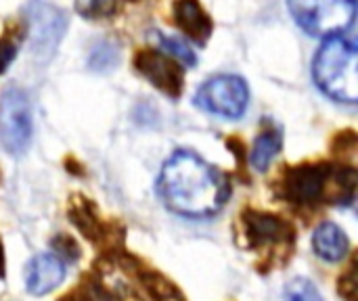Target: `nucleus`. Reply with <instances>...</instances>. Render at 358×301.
Returning <instances> with one entry per match:
<instances>
[{
    "mask_svg": "<svg viewBox=\"0 0 358 301\" xmlns=\"http://www.w3.org/2000/svg\"><path fill=\"white\" fill-rule=\"evenodd\" d=\"M15 54H17V46L10 40L0 38V73H4L8 69V65L13 63Z\"/></svg>",
    "mask_w": 358,
    "mask_h": 301,
    "instance_id": "obj_21",
    "label": "nucleus"
},
{
    "mask_svg": "<svg viewBox=\"0 0 358 301\" xmlns=\"http://www.w3.org/2000/svg\"><path fill=\"white\" fill-rule=\"evenodd\" d=\"M340 295L346 301H357V270L355 264L346 277L340 279Z\"/></svg>",
    "mask_w": 358,
    "mask_h": 301,
    "instance_id": "obj_20",
    "label": "nucleus"
},
{
    "mask_svg": "<svg viewBox=\"0 0 358 301\" xmlns=\"http://www.w3.org/2000/svg\"><path fill=\"white\" fill-rule=\"evenodd\" d=\"M195 103L208 113L239 119L248 109L250 90L243 78L233 73H220L201 84L195 94Z\"/></svg>",
    "mask_w": 358,
    "mask_h": 301,
    "instance_id": "obj_4",
    "label": "nucleus"
},
{
    "mask_svg": "<svg viewBox=\"0 0 358 301\" xmlns=\"http://www.w3.org/2000/svg\"><path fill=\"white\" fill-rule=\"evenodd\" d=\"M174 21L197 44H206L212 34L210 15L201 8L199 0H176L174 2Z\"/></svg>",
    "mask_w": 358,
    "mask_h": 301,
    "instance_id": "obj_10",
    "label": "nucleus"
},
{
    "mask_svg": "<svg viewBox=\"0 0 358 301\" xmlns=\"http://www.w3.org/2000/svg\"><path fill=\"white\" fill-rule=\"evenodd\" d=\"M348 237L336 222H321L313 235V249L325 262H342L348 254Z\"/></svg>",
    "mask_w": 358,
    "mask_h": 301,
    "instance_id": "obj_12",
    "label": "nucleus"
},
{
    "mask_svg": "<svg viewBox=\"0 0 358 301\" xmlns=\"http://www.w3.org/2000/svg\"><path fill=\"white\" fill-rule=\"evenodd\" d=\"M76 10L86 19L109 17L115 10V0H76Z\"/></svg>",
    "mask_w": 358,
    "mask_h": 301,
    "instance_id": "obj_17",
    "label": "nucleus"
},
{
    "mask_svg": "<svg viewBox=\"0 0 358 301\" xmlns=\"http://www.w3.org/2000/svg\"><path fill=\"white\" fill-rule=\"evenodd\" d=\"M157 193L164 205L187 218H210L218 214L231 186L227 176L193 151L180 149L164 163Z\"/></svg>",
    "mask_w": 358,
    "mask_h": 301,
    "instance_id": "obj_1",
    "label": "nucleus"
},
{
    "mask_svg": "<svg viewBox=\"0 0 358 301\" xmlns=\"http://www.w3.org/2000/svg\"><path fill=\"white\" fill-rule=\"evenodd\" d=\"M313 78L321 92L338 103L358 101L357 44L344 36L325 38L313 61Z\"/></svg>",
    "mask_w": 358,
    "mask_h": 301,
    "instance_id": "obj_2",
    "label": "nucleus"
},
{
    "mask_svg": "<svg viewBox=\"0 0 358 301\" xmlns=\"http://www.w3.org/2000/svg\"><path fill=\"white\" fill-rule=\"evenodd\" d=\"M52 247L57 249V258H67V260H78V256H80V251H78V245H76V241L73 239H69L67 235H59L55 241H52Z\"/></svg>",
    "mask_w": 358,
    "mask_h": 301,
    "instance_id": "obj_19",
    "label": "nucleus"
},
{
    "mask_svg": "<svg viewBox=\"0 0 358 301\" xmlns=\"http://www.w3.org/2000/svg\"><path fill=\"white\" fill-rule=\"evenodd\" d=\"M69 216H71V222L84 233L86 239L99 241V239L103 237L101 233L105 230V226H103V222L96 218L92 205H90L86 199H84V201H73V203H71V210H69Z\"/></svg>",
    "mask_w": 358,
    "mask_h": 301,
    "instance_id": "obj_14",
    "label": "nucleus"
},
{
    "mask_svg": "<svg viewBox=\"0 0 358 301\" xmlns=\"http://www.w3.org/2000/svg\"><path fill=\"white\" fill-rule=\"evenodd\" d=\"M59 301H107V298L99 283H80V287H76Z\"/></svg>",
    "mask_w": 358,
    "mask_h": 301,
    "instance_id": "obj_18",
    "label": "nucleus"
},
{
    "mask_svg": "<svg viewBox=\"0 0 358 301\" xmlns=\"http://www.w3.org/2000/svg\"><path fill=\"white\" fill-rule=\"evenodd\" d=\"M279 301H323V298L308 279H294L285 285Z\"/></svg>",
    "mask_w": 358,
    "mask_h": 301,
    "instance_id": "obj_15",
    "label": "nucleus"
},
{
    "mask_svg": "<svg viewBox=\"0 0 358 301\" xmlns=\"http://www.w3.org/2000/svg\"><path fill=\"white\" fill-rule=\"evenodd\" d=\"M31 8H36V13H31V40H34V48L40 50H50L59 38L61 31L65 27L63 15L55 8H50V15H46V4H34Z\"/></svg>",
    "mask_w": 358,
    "mask_h": 301,
    "instance_id": "obj_11",
    "label": "nucleus"
},
{
    "mask_svg": "<svg viewBox=\"0 0 358 301\" xmlns=\"http://www.w3.org/2000/svg\"><path fill=\"white\" fill-rule=\"evenodd\" d=\"M4 277V251H2V243H0V279Z\"/></svg>",
    "mask_w": 358,
    "mask_h": 301,
    "instance_id": "obj_22",
    "label": "nucleus"
},
{
    "mask_svg": "<svg viewBox=\"0 0 358 301\" xmlns=\"http://www.w3.org/2000/svg\"><path fill=\"white\" fill-rule=\"evenodd\" d=\"M31 142V111L23 90L8 86L0 96V145L10 155H23Z\"/></svg>",
    "mask_w": 358,
    "mask_h": 301,
    "instance_id": "obj_5",
    "label": "nucleus"
},
{
    "mask_svg": "<svg viewBox=\"0 0 358 301\" xmlns=\"http://www.w3.org/2000/svg\"><path fill=\"white\" fill-rule=\"evenodd\" d=\"M241 235L248 247H283L294 243V226L281 216L264 214V212H245L241 216Z\"/></svg>",
    "mask_w": 358,
    "mask_h": 301,
    "instance_id": "obj_7",
    "label": "nucleus"
},
{
    "mask_svg": "<svg viewBox=\"0 0 358 301\" xmlns=\"http://www.w3.org/2000/svg\"><path fill=\"white\" fill-rule=\"evenodd\" d=\"M157 40H159V44H162V50L166 52V54H170L172 59H176L178 63H182V65H195V54H193V50L180 40V38H174V36H164L162 31H157Z\"/></svg>",
    "mask_w": 358,
    "mask_h": 301,
    "instance_id": "obj_16",
    "label": "nucleus"
},
{
    "mask_svg": "<svg viewBox=\"0 0 358 301\" xmlns=\"http://www.w3.org/2000/svg\"><path fill=\"white\" fill-rule=\"evenodd\" d=\"M296 23L317 38L346 31L357 17V0H287Z\"/></svg>",
    "mask_w": 358,
    "mask_h": 301,
    "instance_id": "obj_3",
    "label": "nucleus"
},
{
    "mask_svg": "<svg viewBox=\"0 0 358 301\" xmlns=\"http://www.w3.org/2000/svg\"><path fill=\"white\" fill-rule=\"evenodd\" d=\"M331 168L334 166L327 163H304V166L289 168L281 182L283 197L298 205L317 203L321 199L327 201Z\"/></svg>",
    "mask_w": 358,
    "mask_h": 301,
    "instance_id": "obj_6",
    "label": "nucleus"
},
{
    "mask_svg": "<svg viewBox=\"0 0 358 301\" xmlns=\"http://www.w3.org/2000/svg\"><path fill=\"white\" fill-rule=\"evenodd\" d=\"M65 262L55 254H40L31 258L25 268V289L31 295H46L65 279Z\"/></svg>",
    "mask_w": 358,
    "mask_h": 301,
    "instance_id": "obj_9",
    "label": "nucleus"
},
{
    "mask_svg": "<svg viewBox=\"0 0 358 301\" xmlns=\"http://www.w3.org/2000/svg\"><path fill=\"white\" fill-rule=\"evenodd\" d=\"M281 149V134L275 130H264L258 134L252 155H250V163L256 172H266L273 163V159L277 157Z\"/></svg>",
    "mask_w": 358,
    "mask_h": 301,
    "instance_id": "obj_13",
    "label": "nucleus"
},
{
    "mask_svg": "<svg viewBox=\"0 0 358 301\" xmlns=\"http://www.w3.org/2000/svg\"><path fill=\"white\" fill-rule=\"evenodd\" d=\"M134 67L143 78H147L155 88H159L168 96L174 98L180 96L185 84L182 67L176 59H172L164 50H153V48L138 50L134 57Z\"/></svg>",
    "mask_w": 358,
    "mask_h": 301,
    "instance_id": "obj_8",
    "label": "nucleus"
}]
</instances>
